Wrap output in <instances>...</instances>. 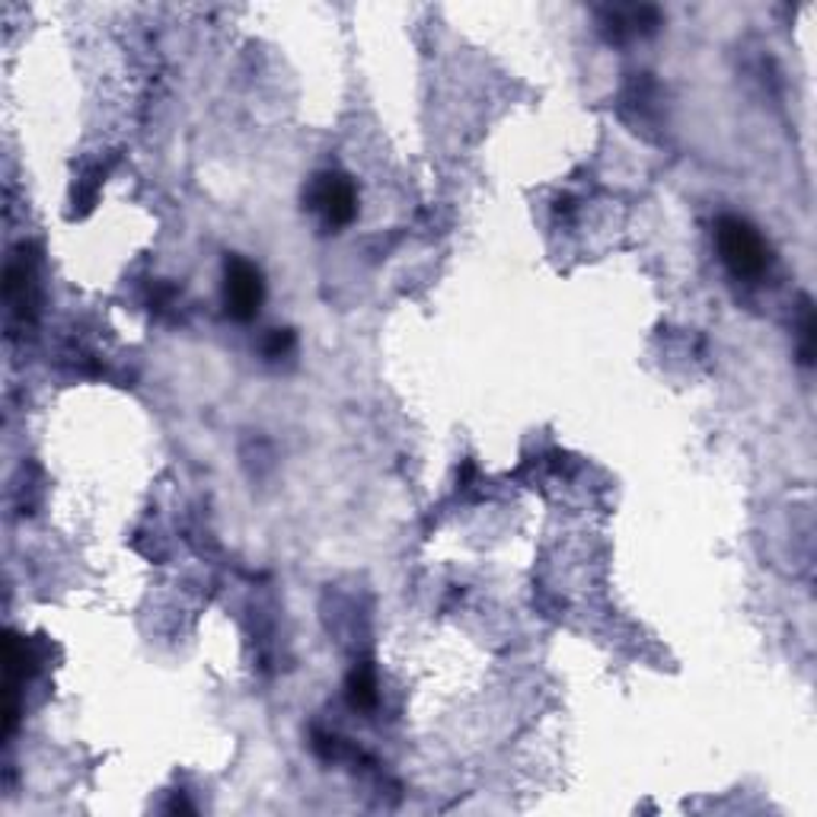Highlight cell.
Returning <instances> with one entry per match:
<instances>
[{"instance_id": "obj_1", "label": "cell", "mask_w": 817, "mask_h": 817, "mask_svg": "<svg viewBox=\"0 0 817 817\" xmlns=\"http://www.w3.org/2000/svg\"><path fill=\"white\" fill-rule=\"evenodd\" d=\"M715 244L722 252V262L732 269L735 279L754 282L763 279L770 269V246L757 234L754 224H747L744 217H722L715 224Z\"/></svg>"}, {"instance_id": "obj_2", "label": "cell", "mask_w": 817, "mask_h": 817, "mask_svg": "<svg viewBox=\"0 0 817 817\" xmlns=\"http://www.w3.org/2000/svg\"><path fill=\"white\" fill-rule=\"evenodd\" d=\"M307 202L323 217L329 230L348 227L358 217V189L345 173H335V169L313 176Z\"/></svg>"}, {"instance_id": "obj_3", "label": "cell", "mask_w": 817, "mask_h": 817, "mask_svg": "<svg viewBox=\"0 0 817 817\" xmlns=\"http://www.w3.org/2000/svg\"><path fill=\"white\" fill-rule=\"evenodd\" d=\"M262 297H265L262 272L249 259L230 256L224 265V310H227V317H234L240 323L256 320Z\"/></svg>"}, {"instance_id": "obj_4", "label": "cell", "mask_w": 817, "mask_h": 817, "mask_svg": "<svg viewBox=\"0 0 817 817\" xmlns=\"http://www.w3.org/2000/svg\"><path fill=\"white\" fill-rule=\"evenodd\" d=\"M661 23L654 7H626V10H604V29L607 36L616 42L629 39V36H646Z\"/></svg>"}, {"instance_id": "obj_5", "label": "cell", "mask_w": 817, "mask_h": 817, "mask_svg": "<svg viewBox=\"0 0 817 817\" xmlns=\"http://www.w3.org/2000/svg\"><path fill=\"white\" fill-rule=\"evenodd\" d=\"M345 694H348L352 709H362V712L377 709V702H380V694H377V674H374V667H370L368 661L355 664V671H352L348 680H345Z\"/></svg>"}, {"instance_id": "obj_6", "label": "cell", "mask_w": 817, "mask_h": 817, "mask_svg": "<svg viewBox=\"0 0 817 817\" xmlns=\"http://www.w3.org/2000/svg\"><path fill=\"white\" fill-rule=\"evenodd\" d=\"M815 307L805 300V310H802V365L815 362Z\"/></svg>"}, {"instance_id": "obj_7", "label": "cell", "mask_w": 817, "mask_h": 817, "mask_svg": "<svg viewBox=\"0 0 817 817\" xmlns=\"http://www.w3.org/2000/svg\"><path fill=\"white\" fill-rule=\"evenodd\" d=\"M291 348H294V332L291 329H272L265 345H262V352L269 358H285V355H291Z\"/></svg>"}]
</instances>
